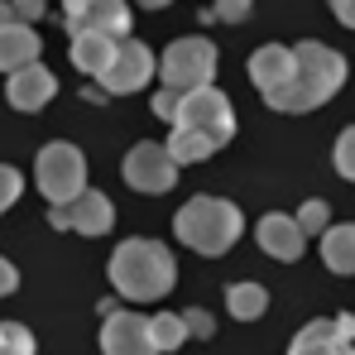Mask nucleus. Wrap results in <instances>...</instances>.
<instances>
[{
  "label": "nucleus",
  "mask_w": 355,
  "mask_h": 355,
  "mask_svg": "<svg viewBox=\"0 0 355 355\" xmlns=\"http://www.w3.org/2000/svg\"><path fill=\"white\" fill-rule=\"evenodd\" d=\"M341 82H346V58L336 49L317 44V39H302L293 49V82L284 92L264 96V101L274 111H288V116L293 111H317V106H327L341 92Z\"/></svg>",
  "instance_id": "f257e3e1"
},
{
  "label": "nucleus",
  "mask_w": 355,
  "mask_h": 355,
  "mask_svg": "<svg viewBox=\"0 0 355 355\" xmlns=\"http://www.w3.org/2000/svg\"><path fill=\"white\" fill-rule=\"evenodd\" d=\"M106 274H111L116 293L130 297V302H154V297L173 293V284H178L173 254H168L159 240H144V236L120 240V250L111 254Z\"/></svg>",
  "instance_id": "f03ea898"
},
{
  "label": "nucleus",
  "mask_w": 355,
  "mask_h": 355,
  "mask_svg": "<svg viewBox=\"0 0 355 355\" xmlns=\"http://www.w3.org/2000/svg\"><path fill=\"white\" fill-rule=\"evenodd\" d=\"M173 231L187 250H197V254H207V259H221L240 240L245 216H240L236 202H226V197H192L173 216Z\"/></svg>",
  "instance_id": "7ed1b4c3"
},
{
  "label": "nucleus",
  "mask_w": 355,
  "mask_h": 355,
  "mask_svg": "<svg viewBox=\"0 0 355 355\" xmlns=\"http://www.w3.org/2000/svg\"><path fill=\"white\" fill-rule=\"evenodd\" d=\"M173 125L202 130L207 139L226 144V139H236V111H231V96L216 92L211 82H207V87H187V92H178Z\"/></svg>",
  "instance_id": "20e7f679"
},
{
  "label": "nucleus",
  "mask_w": 355,
  "mask_h": 355,
  "mask_svg": "<svg viewBox=\"0 0 355 355\" xmlns=\"http://www.w3.org/2000/svg\"><path fill=\"white\" fill-rule=\"evenodd\" d=\"M34 182L39 192L58 207V202H72L82 187H87V159L77 144H44L39 159H34Z\"/></svg>",
  "instance_id": "39448f33"
},
{
  "label": "nucleus",
  "mask_w": 355,
  "mask_h": 355,
  "mask_svg": "<svg viewBox=\"0 0 355 355\" xmlns=\"http://www.w3.org/2000/svg\"><path fill=\"white\" fill-rule=\"evenodd\" d=\"M159 77H164V87H173V92H187V87H207L211 77H216V44L211 39H173L168 49H164V58H159Z\"/></svg>",
  "instance_id": "423d86ee"
},
{
  "label": "nucleus",
  "mask_w": 355,
  "mask_h": 355,
  "mask_svg": "<svg viewBox=\"0 0 355 355\" xmlns=\"http://www.w3.org/2000/svg\"><path fill=\"white\" fill-rule=\"evenodd\" d=\"M154 53L139 44V39H120L111 62L96 72V82H101V92H111V96H130V92H139L149 77H154Z\"/></svg>",
  "instance_id": "0eeeda50"
},
{
  "label": "nucleus",
  "mask_w": 355,
  "mask_h": 355,
  "mask_svg": "<svg viewBox=\"0 0 355 355\" xmlns=\"http://www.w3.org/2000/svg\"><path fill=\"white\" fill-rule=\"evenodd\" d=\"M49 221H53L58 231H77V236H106V231L116 226V207H111L106 192L82 187L72 202H58V207H53Z\"/></svg>",
  "instance_id": "6e6552de"
},
{
  "label": "nucleus",
  "mask_w": 355,
  "mask_h": 355,
  "mask_svg": "<svg viewBox=\"0 0 355 355\" xmlns=\"http://www.w3.org/2000/svg\"><path fill=\"white\" fill-rule=\"evenodd\" d=\"M125 182H130L135 192H149V197L168 192L178 182L173 154H168L164 144H135V149L125 154Z\"/></svg>",
  "instance_id": "1a4fd4ad"
},
{
  "label": "nucleus",
  "mask_w": 355,
  "mask_h": 355,
  "mask_svg": "<svg viewBox=\"0 0 355 355\" xmlns=\"http://www.w3.org/2000/svg\"><path fill=\"white\" fill-rule=\"evenodd\" d=\"M101 351L106 355H159L154 336H149V317L139 312H111L101 327Z\"/></svg>",
  "instance_id": "9d476101"
},
{
  "label": "nucleus",
  "mask_w": 355,
  "mask_h": 355,
  "mask_svg": "<svg viewBox=\"0 0 355 355\" xmlns=\"http://www.w3.org/2000/svg\"><path fill=\"white\" fill-rule=\"evenodd\" d=\"M351 336H355L351 312H341V317H331V322H307V327L297 331V341H293L288 355H346L351 351Z\"/></svg>",
  "instance_id": "9b49d317"
},
{
  "label": "nucleus",
  "mask_w": 355,
  "mask_h": 355,
  "mask_svg": "<svg viewBox=\"0 0 355 355\" xmlns=\"http://www.w3.org/2000/svg\"><path fill=\"white\" fill-rule=\"evenodd\" d=\"M53 96H58V77L39 58L10 72V106H15V111H44Z\"/></svg>",
  "instance_id": "f8f14e48"
},
{
  "label": "nucleus",
  "mask_w": 355,
  "mask_h": 355,
  "mask_svg": "<svg viewBox=\"0 0 355 355\" xmlns=\"http://www.w3.org/2000/svg\"><path fill=\"white\" fill-rule=\"evenodd\" d=\"M250 82H254L264 96L284 92V87L293 82V49H284V44L254 49V58H250Z\"/></svg>",
  "instance_id": "ddd939ff"
},
{
  "label": "nucleus",
  "mask_w": 355,
  "mask_h": 355,
  "mask_svg": "<svg viewBox=\"0 0 355 355\" xmlns=\"http://www.w3.org/2000/svg\"><path fill=\"white\" fill-rule=\"evenodd\" d=\"M259 250L264 254H274V259H284V264H293L297 254H302V226H297V216H284V211H269L264 221H259Z\"/></svg>",
  "instance_id": "4468645a"
},
{
  "label": "nucleus",
  "mask_w": 355,
  "mask_h": 355,
  "mask_svg": "<svg viewBox=\"0 0 355 355\" xmlns=\"http://www.w3.org/2000/svg\"><path fill=\"white\" fill-rule=\"evenodd\" d=\"M72 29H101V34H130V5L125 0H87L77 15H67V34Z\"/></svg>",
  "instance_id": "2eb2a0df"
},
{
  "label": "nucleus",
  "mask_w": 355,
  "mask_h": 355,
  "mask_svg": "<svg viewBox=\"0 0 355 355\" xmlns=\"http://www.w3.org/2000/svg\"><path fill=\"white\" fill-rule=\"evenodd\" d=\"M116 34H101V29H72V67L77 72H87V77H96L111 53H116Z\"/></svg>",
  "instance_id": "dca6fc26"
},
{
  "label": "nucleus",
  "mask_w": 355,
  "mask_h": 355,
  "mask_svg": "<svg viewBox=\"0 0 355 355\" xmlns=\"http://www.w3.org/2000/svg\"><path fill=\"white\" fill-rule=\"evenodd\" d=\"M39 34L24 24V19H10V24H0V72H15V67H24V62L39 58Z\"/></svg>",
  "instance_id": "f3484780"
},
{
  "label": "nucleus",
  "mask_w": 355,
  "mask_h": 355,
  "mask_svg": "<svg viewBox=\"0 0 355 355\" xmlns=\"http://www.w3.org/2000/svg\"><path fill=\"white\" fill-rule=\"evenodd\" d=\"M168 154H173V164L182 168V164H202V159H211L221 144L216 139H207L202 130H187V125H173V135H168V144H164Z\"/></svg>",
  "instance_id": "a211bd4d"
},
{
  "label": "nucleus",
  "mask_w": 355,
  "mask_h": 355,
  "mask_svg": "<svg viewBox=\"0 0 355 355\" xmlns=\"http://www.w3.org/2000/svg\"><path fill=\"white\" fill-rule=\"evenodd\" d=\"M322 259L331 274H355V226H327L322 231Z\"/></svg>",
  "instance_id": "6ab92c4d"
},
{
  "label": "nucleus",
  "mask_w": 355,
  "mask_h": 355,
  "mask_svg": "<svg viewBox=\"0 0 355 355\" xmlns=\"http://www.w3.org/2000/svg\"><path fill=\"white\" fill-rule=\"evenodd\" d=\"M226 307H231L236 322H259L264 307H269V293H264L259 284H231V288H226Z\"/></svg>",
  "instance_id": "aec40b11"
},
{
  "label": "nucleus",
  "mask_w": 355,
  "mask_h": 355,
  "mask_svg": "<svg viewBox=\"0 0 355 355\" xmlns=\"http://www.w3.org/2000/svg\"><path fill=\"white\" fill-rule=\"evenodd\" d=\"M149 336H154V346L164 355V351H178L187 341V327H182L178 312H159V317H149Z\"/></svg>",
  "instance_id": "412c9836"
},
{
  "label": "nucleus",
  "mask_w": 355,
  "mask_h": 355,
  "mask_svg": "<svg viewBox=\"0 0 355 355\" xmlns=\"http://www.w3.org/2000/svg\"><path fill=\"white\" fill-rule=\"evenodd\" d=\"M0 355H34V336L19 322H0Z\"/></svg>",
  "instance_id": "4be33fe9"
},
{
  "label": "nucleus",
  "mask_w": 355,
  "mask_h": 355,
  "mask_svg": "<svg viewBox=\"0 0 355 355\" xmlns=\"http://www.w3.org/2000/svg\"><path fill=\"white\" fill-rule=\"evenodd\" d=\"M327 216H331V207H327V202H317V197H312V202H302V211H297V226H302V236H322V231L331 226Z\"/></svg>",
  "instance_id": "5701e85b"
},
{
  "label": "nucleus",
  "mask_w": 355,
  "mask_h": 355,
  "mask_svg": "<svg viewBox=\"0 0 355 355\" xmlns=\"http://www.w3.org/2000/svg\"><path fill=\"white\" fill-rule=\"evenodd\" d=\"M336 173L355 182V125H346L341 139H336Z\"/></svg>",
  "instance_id": "b1692460"
},
{
  "label": "nucleus",
  "mask_w": 355,
  "mask_h": 355,
  "mask_svg": "<svg viewBox=\"0 0 355 355\" xmlns=\"http://www.w3.org/2000/svg\"><path fill=\"white\" fill-rule=\"evenodd\" d=\"M19 192H24L19 173H15L10 164H0V211H5V207H15V202H19Z\"/></svg>",
  "instance_id": "393cba45"
},
{
  "label": "nucleus",
  "mask_w": 355,
  "mask_h": 355,
  "mask_svg": "<svg viewBox=\"0 0 355 355\" xmlns=\"http://www.w3.org/2000/svg\"><path fill=\"white\" fill-rule=\"evenodd\" d=\"M182 327H187V336H211L216 331V322H211V312H202V307H192V312H182Z\"/></svg>",
  "instance_id": "a878e982"
},
{
  "label": "nucleus",
  "mask_w": 355,
  "mask_h": 355,
  "mask_svg": "<svg viewBox=\"0 0 355 355\" xmlns=\"http://www.w3.org/2000/svg\"><path fill=\"white\" fill-rule=\"evenodd\" d=\"M10 10H15V19H24V24H34V19H44V10H49V0H10Z\"/></svg>",
  "instance_id": "bb28decb"
},
{
  "label": "nucleus",
  "mask_w": 355,
  "mask_h": 355,
  "mask_svg": "<svg viewBox=\"0 0 355 355\" xmlns=\"http://www.w3.org/2000/svg\"><path fill=\"white\" fill-rule=\"evenodd\" d=\"M250 15V0H216V19H226V24H240Z\"/></svg>",
  "instance_id": "cd10ccee"
},
{
  "label": "nucleus",
  "mask_w": 355,
  "mask_h": 355,
  "mask_svg": "<svg viewBox=\"0 0 355 355\" xmlns=\"http://www.w3.org/2000/svg\"><path fill=\"white\" fill-rule=\"evenodd\" d=\"M149 106H154V116H159V120H173V111H178V92H173V87H164V92H159Z\"/></svg>",
  "instance_id": "c85d7f7f"
},
{
  "label": "nucleus",
  "mask_w": 355,
  "mask_h": 355,
  "mask_svg": "<svg viewBox=\"0 0 355 355\" xmlns=\"http://www.w3.org/2000/svg\"><path fill=\"white\" fill-rule=\"evenodd\" d=\"M15 288H19V269H15V264L0 254V297H10Z\"/></svg>",
  "instance_id": "c756f323"
},
{
  "label": "nucleus",
  "mask_w": 355,
  "mask_h": 355,
  "mask_svg": "<svg viewBox=\"0 0 355 355\" xmlns=\"http://www.w3.org/2000/svg\"><path fill=\"white\" fill-rule=\"evenodd\" d=\"M331 15H336L346 29H355V0H331Z\"/></svg>",
  "instance_id": "7c9ffc66"
},
{
  "label": "nucleus",
  "mask_w": 355,
  "mask_h": 355,
  "mask_svg": "<svg viewBox=\"0 0 355 355\" xmlns=\"http://www.w3.org/2000/svg\"><path fill=\"white\" fill-rule=\"evenodd\" d=\"M10 19H15V10H10V5L0 0V24H10Z\"/></svg>",
  "instance_id": "2f4dec72"
},
{
  "label": "nucleus",
  "mask_w": 355,
  "mask_h": 355,
  "mask_svg": "<svg viewBox=\"0 0 355 355\" xmlns=\"http://www.w3.org/2000/svg\"><path fill=\"white\" fill-rule=\"evenodd\" d=\"M82 5H87V0H62V10H67V15H77Z\"/></svg>",
  "instance_id": "473e14b6"
},
{
  "label": "nucleus",
  "mask_w": 355,
  "mask_h": 355,
  "mask_svg": "<svg viewBox=\"0 0 355 355\" xmlns=\"http://www.w3.org/2000/svg\"><path fill=\"white\" fill-rule=\"evenodd\" d=\"M144 10H164V5H173V0H139Z\"/></svg>",
  "instance_id": "72a5a7b5"
},
{
  "label": "nucleus",
  "mask_w": 355,
  "mask_h": 355,
  "mask_svg": "<svg viewBox=\"0 0 355 355\" xmlns=\"http://www.w3.org/2000/svg\"><path fill=\"white\" fill-rule=\"evenodd\" d=\"M346 355H355V351H346Z\"/></svg>",
  "instance_id": "f704fd0d"
}]
</instances>
